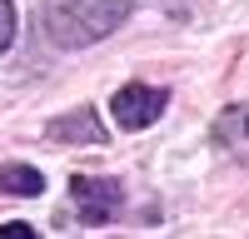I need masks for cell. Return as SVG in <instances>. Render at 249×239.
I'll use <instances>...</instances> for the list:
<instances>
[{
	"instance_id": "obj_1",
	"label": "cell",
	"mask_w": 249,
	"mask_h": 239,
	"mask_svg": "<svg viewBox=\"0 0 249 239\" xmlns=\"http://www.w3.org/2000/svg\"><path fill=\"white\" fill-rule=\"evenodd\" d=\"M130 20V0H95V5H75V0H55L45 10V25H50V40L55 45H95L105 40L110 30H120Z\"/></svg>"
},
{
	"instance_id": "obj_2",
	"label": "cell",
	"mask_w": 249,
	"mask_h": 239,
	"mask_svg": "<svg viewBox=\"0 0 249 239\" xmlns=\"http://www.w3.org/2000/svg\"><path fill=\"white\" fill-rule=\"evenodd\" d=\"M70 199H75V209H80L85 224H110V219L120 214V205H124V189H120V179L75 174L70 179Z\"/></svg>"
},
{
	"instance_id": "obj_3",
	"label": "cell",
	"mask_w": 249,
	"mask_h": 239,
	"mask_svg": "<svg viewBox=\"0 0 249 239\" xmlns=\"http://www.w3.org/2000/svg\"><path fill=\"white\" fill-rule=\"evenodd\" d=\"M164 105H170V95H164L160 85H124V90H115V100H110L120 130H150L155 120L164 115Z\"/></svg>"
},
{
	"instance_id": "obj_4",
	"label": "cell",
	"mask_w": 249,
	"mask_h": 239,
	"mask_svg": "<svg viewBox=\"0 0 249 239\" xmlns=\"http://www.w3.org/2000/svg\"><path fill=\"white\" fill-rule=\"evenodd\" d=\"M45 135H50V139H70V145H100V139H105V125L95 120V110L80 105V110H70V115L50 120Z\"/></svg>"
},
{
	"instance_id": "obj_5",
	"label": "cell",
	"mask_w": 249,
	"mask_h": 239,
	"mask_svg": "<svg viewBox=\"0 0 249 239\" xmlns=\"http://www.w3.org/2000/svg\"><path fill=\"white\" fill-rule=\"evenodd\" d=\"M45 189V174L30 170V165H5L0 170V194H15V199H35Z\"/></svg>"
},
{
	"instance_id": "obj_6",
	"label": "cell",
	"mask_w": 249,
	"mask_h": 239,
	"mask_svg": "<svg viewBox=\"0 0 249 239\" xmlns=\"http://www.w3.org/2000/svg\"><path fill=\"white\" fill-rule=\"evenodd\" d=\"M244 130H249L244 110H239V105H230V110H224V120H219V139H234V135H244Z\"/></svg>"
},
{
	"instance_id": "obj_7",
	"label": "cell",
	"mask_w": 249,
	"mask_h": 239,
	"mask_svg": "<svg viewBox=\"0 0 249 239\" xmlns=\"http://www.w3.org/2000/svg\"><path fill=\"white\" fill-rule=\"evenodd\" d=\"M10 40H15V5H10V0H0V55L10 50Z\"/></svg>"
},
{
	"instance_id": "obj_8",
	"label": "cell",
	"mask_w": 249,
	"mask_h": 239,
	"mask_svg": "<svg viewBox=\"0 0 249 239\" xmlns=\"http://www.w3.org/2000/svg\"><path fill=\"white\" fill-rule=\"evenodd\" d=\"M0 239H35V229L25 219H10V224H0Z\"/></svg>"
}]
</instances>
